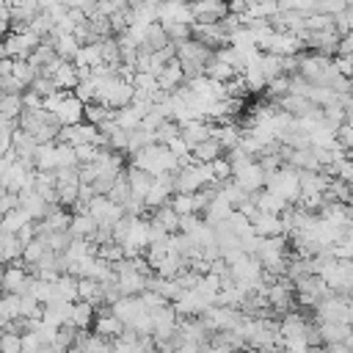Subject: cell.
<instances>
[{
	"instance_id": "1",
	"label": "cell",
	"mask_w": 353,
	"mask_h": 353,
	"mask_svg": "<svg viewBox=\"0 0 353 353\" xmlns=\"http://www.w3.org/2000/svg\"><path fill=\"white\" fill-rule=\"evenodd\" d=\"M176 58H179V63L185 69V77L193 80V77H199V74L207 72L210 61L215 58V50H210L207 44H201L196 39H188V41L176 44Z\"/></svg>"
},
{
	"instance_id": "2",
	"label": "cell",
	"mask_w": 353,
	"mask_h": 353,
	"mask_svg": "<svg viewBox=\"0 0 353 353\" xmlns=\"http://www.w3.org/2000/svg\"><path fill=\"white\" fill-rule=\"evenodd\" d=\"M44 108L55 116V121H58L61 127L85 121V105L74 97V91H58V94H52V97L44 102Z\"/></svg>"
},
{
	"instance_id": "3",
	"label": "cell",
	"mask_w": 353,
	"mask_h": 353,
	"mask_svg": "<svg viewBox=\"0 0 353 353\" xmlns=\"http://www.w3.org/2000/svg\"><path fill=\"white\" fill-rule=\"evenodd\" d=\"M268 190H273L276 196H281L290 204H298L301 199V171L292 165H284L281 171L268 176Z\"/></svg>"
},
{
	"instance_id": "4",
	"label": "cell",
	"mask_w": 353,
	"mask_h": 353,
	"mask_svg": "<svg viewBox=\"0 0 353 353\" xmlns=\"http://www.w3.org/2000/svg\"><path fill=\"white\" fill-rule=\"evenodd\" d=\"M44 44L30 28L28 30H19V33H6V41H3V58H14V61H28L30 52Z\"/></svg>"
},
{
	"instance_id": "5",
	"label": "cell",
	"mask_w": 353,
	"mask_h": 353,
	"mask_svg": "<svg viewBox=\"0 0 353 353\" xmlns=\"http://www.w3.org/2000/svg\"><path fill=\"white\" fill-rule=\"evenodd\" d=\"M325 295H331V290H328V284L317 273L303 276V279L295 281V298H298L301 306H317Z\"/></svg>"
},
{
	"instance_id": "6",
	"label": "cell",
	"mask_w": 353,
	"mask_h": 353,
	"mask_svg": "<svg viewBox=\"0 0 353 353\" xmlns=\"http://www.w3.org/2000/svg\"><path fill=\"white\" fill-rule=\"evenodd\" d=\"M30 281H33V273H28V265L22 259L14 262V265H6V270H3V290H6V295H28Z\"/></svg>"
},
{
	"instance_id": "7",
	"label": "cell",
	"mask_w": 353,
	"mask_h": 353,
	"mask_svg": "<svg viewBox=\"0 0 353 353\" xmlns=\"http://www.w3.org/2000/svg\"><path fill=\"white\" fill-rule=\"evenodd\" d=\"M245 193H259V190H265L268 188V171L262 168V163L259 160H254V163H248V165H243L240 171H234V176H232Z\"/></svg>"
},
{
	"instance_id": "8",
	"label": "cell",
	"mask_w": 353,
	"mask_h": 353,
	"mask_svg": "<svg viewBox=\"0 0 353 353\" xmlns=\"http://www.w3.org/2000/svg\"><path fill=\"white\" fill-rule=\"evenodd\" d=\"M113 314H116L127 328H135L138 320H143V317L149 314V309H146V303H143L141 295H124L119 303H113Z\"/></svg>"
},
{
	"instance_id": "9",
	"label": "cell",
	"mask_w": 353,
	"mask_h": 353,
	"mask_svg": "<svg viewBox=\"0 0 353 353\" xmlns=\"http://www.w3.org/2000/svg\"><path fill=\"white\" fill-rule=\"evenodd\" d=\"M193 39L201 41V44H207V47L215 50V52L229 44V33L223 30L221 22H196V25H193Z\"/></svg>"
},
{
	"instance_id": "10",
	"label": "cell",
	"mask_w": 353,
	"mask_h": 353,
	"mask_svg": "<svg viewBox=\"0 0 353 353\" xmlns=\"http://www.w3.org/2000/svg\"><path fill=\"white\" fill-rule=\"evenodd\" d=\"M196 22H221L229 14V0H190Z\"/></svg>"
},
{
	"instance_id": "11",
	"label": "cell",
	"mask_w": 353,
	"mask_h": 353,
	"mask_svg": "<svg viewBox=\"0 0 353 353\" xmlns=\"http://www.w3.org/2000/svg\"><path fill=\"white\" fill-rule=\"evenodd\" d=\"M157 83H160V91H165V94H174V91H179V88L188 83V77H185V69H182L179 58H174L171 63H165V66H163V72L157 74Z\"/></svg>"
},
{
	"instance_id": "12",
	"label": "cell",
	"mask_w": 353,
	"mask_h": 353,
	"mask_svg": "<svg viewBox=\"0 0 353 353\" xmlns=\"http://www.w3.org/2000/svg\"><path fill=\"white\" fill-rule=\"evenodd\" d=\"M251 229L256 237H281L284 229H281V218L279 215H270V212H256L251 218Z\"/></svg>"
},
{
	"instance_id": "13",
	"label": "cell",
	"mask_w": 353,
	"mask_h": 353,
	"mask_svg": "<svg viewBox=\"0 0 353 353\" xmlns=\"http://www.w3.org/2000/svg\"><path fill=\"white\" fill-rule=\"evenodd\" d=\"M320 342L323 345H336V342H347L353 336V325L347 323H314Z\"/></svg>"
},
{
	"instance_id": "14",
	"label": "cell",
	"mask_w": 353,
	"mask_h": 353,
	"mask_svg": "<svg viewBox=\"0 0 353 353\" xmlns=\"http://www.w3.org/2000/svg\"><path fill=\"white\" fill-rule=\"evenodd\" d=\"M47 41L52 44L55 55H58V58H63V61H74V55H77V50H80V44H77L74 33H58V30H55Z\"/></svg>"
},
{
	"instance_id": "15",
	"label": "cell",
	"mask_w": 353,
	"mask_h": 353,
	"mask_svg": "<svg viewBox=\"0 0 353 353\" xmlns=\"http://www.w3.org/2000/svg\"><path fill=\"white\" fill-rule=\"evenodd\" d=\"M149 221H152L154 226H160L163 232H168V234H176V232H179V221H182V215H176V210H174L171 204H165V207H157V210H152Z\"/></svg>"
},
{
	"instance_id": "16",
	"label": "cell",
	"mask_w": 353,
	"mask_h": 353,
	"mask_svg": "<svg viewBox=\"0 0 353 353\" xmlns=\"http://www.w3.org/2000/svg\"><path fill=\"white\" fill-rule=\"evenodd\" d=\"M77 301L102 306L105 303V284H99L97 279H77Z\"/></svg>"
},
{
	"instance_id": "17",
	"label": "cell",
	"mask_w": 353,
	"mask_h": 353,
	"mask_svg": "<svg viewBox=\"0 0 353 353\" xmlns=\"http://www.w3.org/2000/svg\"><path fill=\"white\" fill-rule=\"evenodd\" d=\"M127 179H130L132 196H138V199L146 201V196H149V190H152V185H154V176H152L149 171H143V168L130 165V168H127Z\"/></svg>"
},
{
	"instance_id": "18",
	"label": "cell",
	"mask_w": 353,
	"mask_h": 353,
	"mask_svg": "<svg viewBox=\"0 0 353 353\" xmlns=\"http://www.w3.org/2000/svg\"><path fill=\"white\" fill-rule=\"evenodd\" d=\"M99 223L91 218V215H83V212H72V226H69V234L74 240H94Z\"/></svg>"
},
{
	"instance_id": "19",
	"label": "cell",
	"mask_w": 353,
	"mask_h": 353,
	"mask_svg": "<svg viewBox=\"0 0 353 353\" xmlns=\"http://www.w3.org/2000/svg\"><path fill=\"white\" fill-rule=\"evenodd\" d=\"M97 323V306L94 303H85V301H77L72 306V320L69 325L77 328V331H88V325Z\"/></svg>"
},
{
	"instance_id": "20",
	"label": "cell",
	"mask_w": 353,
	"mask_h": 353,
	"mask_svg": "<svg viewBox=\"0 0 353 353\" xmlns=\"http://www.w3.org/2000/svg\"><path fill=\"white\" fill-rule=\"evenodd\" d=\"M52 80H55L58 91H74V88L80 85V72H77V66H74L72 61H63V63L55 69Z\"/></svg>"
},
{
	"instance_id": "21",
	"label": "cell",
	"mask_w": 353,
	"mask_h": 353,
	"mask_svg": "<svg viewBox=\"0 0 353 353\" xmlns=\"http://www.w3.org/2000/svg\"><path fill=\"white\" fill-rule=\"evenodd\" d=\"M33 165L36 171H58V141L52 143H39V152L33 157Z\"/></svg>"
},
{
	"instance_id": "22",
	"label": "cell",
	"mask_w": 353,
	"mask_h": 353,
	"mask_svg": "<svg viewBox=\"0 0 353 353\" xmlns=\"http://www.w3.org/2000/svg\"><path fill=\"white\" fill-rule=\"evenodd\" d=\"M124 331H127V325H124L113 312H108V314H97L94 334H102V336H108V339H119Z\"/></svg>"
},
{
	"instance_id": "23",
	"label": "cell",
	"mask_w": 353,
	"mask_h": 353,
	"mask_svg": "<svg viewBox=\"0 0 353 353\" xmlns=\"http://www.w3.org/2000/svg\"><path fill=\"white\" fill-rule=\"evenodd\" d=\"M223 154H226L223 143L212 135V138H207L204 143H199V146L193 149V163H215V160L223 157Z\"/></svg>"
},
{
	"instance_id": "24",
	"label": "cell",
	"mask_w": 353,
	"mask_h": 353,
	"mask_svg": "<svg viewBox=\"0 0 353 353\" xmlns=\"http://www.w3.org/2000/svg\"><path fill=\"white\" fill-rule=\"evenodd\" d=\"M85 121L102 130V127H108V124L116 121V110L108 108V105H102V102H91V105H85Z\"/></svg>"
},
{
	"instance_id": "25",
	"label": "cell",
	"mask_w": 353,
	"mask_h": 353,
	"mask_svg": "<svg viewBox=\"0 0 353 353\" xmlns=\"http://www.w3.org/2000/svg\"><path fill=\"white\" fill-rule=\"evenodd\" d=\"M22 113H25V99H22V94H3L0 119H3V121H19Z\"/></svg>"
},
{
	"instance_id": "26",
	"label": "cell",
	"mask_w": 353,
	"mask_h": 353,
	"mask_svg": "<svg viewBox=\"0 0 353 353\" xmlns=\"http://www.w3.org/2000/svg\"><path fill=\"white\" fill-rule=\"evenodd\" d=\"M55 58H58V55H55L52 44H50V41H44V44H39V47L30 52V58H28V61H30V66H33L39 74H44V72H47V66H50Z\"/></svg>"
},
{
	"instance_id": "27",
	"label": "cell",
	"mask_w": 353,
	"mask_h": 353,
	"mask_svg": "<svg viewBox=\"0 0 353 353\" xmlns=\"http://www.w3.org/2000/svg\"><path fill=\"white\" fill-rule=\"evenodd\" d=\"M74 66H88V69H97L102 66V52H99V44H83L72 61Z\"/></svg>"
},
{
	"instance_id": "28",
	"label": "cell",
	"mask_w": 353,
	"mask_h": 353,
	"mask_svg": "<svg viewBox=\"0 0 353 353\" xmlns=\"http://www.w3.org/2000/svg\"><path fill=\"white\" fill-rule=\"evenodd\" d=\"M28 223H33V218H30V212H25L22 207H17V210H11V212L3 215V232L17 234V232L25 229Z\"/></svg>"
},
{
	"instance_id": "29",
	"label": "cell",
	"mask_w": 353,
	"mask_h": 353,
	"mask_svg": "<svg viewBox=\"0 0 353 353\" xmlns=\"http://www.w3.org/2000/svg\"><path fill=\"white\" fill-rule=\"evenodd\" d=\"M182 135V124L179 121H174V119H165L160 127H157V132H154V141L157 143H163V146H168L171 141H176Z\"/></svg>"
},
{
	"instance_id": "30",
	"label": "cell",
	"mask_w": 353,
	"mask_h": 353,
	"mask_svg": "<svg viewBox=\"0 0 353 353\" xmlns=\"http://www.w3.org/2000/svg\"><path fill=\"white\" fill-rule=\"evenodd\" d=\"M74 97L83 102V105H91L99 99V80L88 77V80H80V85L74 88Z\"/></svg>"
},
{
	"instance_id": "31",
	"label": "cell",
	"mask_w": 353,
	"mask_h": 353,
	"mask_svg": "<svg viewBox=\"0 0 353 353\" xmlns=\"http://www.w3.org/2000/svg\"><path fill=\"white\" fill-rule=\"evenodd\" d=\"M108 199H110V201H116V204H121V207H124V204L132 199V188H130V179H127V174H121V176L113 182V188H110Z\"/></svg>"
},
{
	"instance_id": "32",
	"label": "cell",
	"mask_w": 353,
	"mask_h": 353,
	"mask_svg": "<svg viewBox=\"0 0 353 353\" xmlns=\"http://www.w3.org/2000/svg\"><path fill=\"white\" fill-rule=\"evenodd\" d=\"M204 74H207V77H212L215 83H229V80H232V77H234L237 72H234V69H232L229 63H223V61H218V58H212Z\"/></svg>"
},
{
	"instance_id": "33",
	"label": "cell",
	"mask_w": 353,
	"mask_h": 353,
	"mask_svg": "<svg viewBox=\"0 0 353 353\" xmlns=\"http://www.w3.org/2000/svg\"><path fill=\"white\" fill-rule=\"evenodd\" d=\"M0 314H3V323L19 320L22 317V298L19 295H6L3 303H0Z\"/></svg>"
},
{
	"instance_id": "34",
	"label": "cell",
	"mask_w": 353,
	"mask_h": 353,
	"mask_svg": "<svg viewBox=\"0 0 353 353\" xmlns=\"http://www.w3.org/2000/svg\"><path fill=\"white\" fill-rule=\"evenodd\" d=\"M163 25V22H160ZM165 28V33H168V39L174 41V44H182V41H188V39H193V25H185V22H171V25H163Z\"/></svg>"
},
{
	"instance_id": "35",
	"label": "cell",
	"mask_w": 353,
	"mask_h": 353,
	"mask_svg": "<svg viewBox=\"0 0 353 353\" xmlns=\"http://www.w3.org/2000/svg\"><path fill=\"white\" fill-rule=\"evenodd\" d=\"M265 94H268V99H273V102H279L281 97H287V94H290V74H281V77L270 80L268 88H265Z\"/></svg>"
},
{
	"instance_id": "36",
	"label": "cell",
	"mask_w": 353,
	"mask_h": 353,
	"mask_svg": "<svg viewBox=\"0 0 353 353\" xmlns=\"http://www.w3.org/2000/svg\"><path fill=\"white\" fill-rule=\"evenodd\" d=\"M171 207L176 210V215H193V212H196V207H193V193H174Z\"/></svg>"
},
{
	"instance_id": "37",
	"label": "cell",
	"mask_w": 353,
	"mask_h": 353,
	"mask_svg": "<svg viewBox=\"0 0 353 353\" xmlns=\"http://www.w3.org/2000/svg\"><path fill=\"white\" fill-rule=\"evenodd\" d=\"M347 8V0H317V11L314 14H328V17H336Z\"/></svg>"
},
{
	"instance_id": "38",
	"label": "cell",
	"mask_w": 353,
	"mask_h": 353,
	"mask_svg": "<svg viewBox=\"0 0 353 353\" xmlns=\"http://www.w3.org/2000/svg\"><path fill=\"white\" fill-rule=\"evenodd\" d=\"M306 28H309V30H325V28H334V17H328V14H309Z\"/></svg>"
},
{
	"instance_id": "39",
	"label": "cell",
	"mask_w": 353,
	"mask_h": 353,
	"mask_svg": "<svg viewBox=\"0 0 353 353\" xmlns=\"http://www.w3.org/2000/svg\"><path fill=\"white\" fill-rule=\"evenodd\" d=\"M0 88H3V94H25V91H28V88L14 77V74L0 77Z\"/></svg>"
},
{
	"instance_id": "40",
	"label": "cell",
	"mask_w": 353,
	"mask_h": 353,
	"mask_svg": "<svg viewBox=\"0 0 353 353\" xmlns=\"http://www.w3.org/2000/svg\"><path fill=\"white\" fill-rule=\"evenodd\" d=\"M334 176H336V179H345V182H350V185H353V160H350V157H345V160L336 165Z\"/></svg>"
},
{
	"instance_id": "41",
	"label": "cell",
	"mask_w": 353,
	"mask_h": 353,
	"mask_svg": "<svg viewBox=\"0 0 353 353\" xmlns=\"http://www.w3.org/2000/svg\"><path fill=\"white\" fill-rule=\"evenodd\" d=\"M17 207H19V193H14V190H3V201H0L3 215L11 212V210H17Z\"/></svg>"
},
{
	"instance_id": "42",
	"label": "cell",
	"mask_w": 353,
	"mask_h": 353,
	"mask_svg": "<svg viewBox=\"0 0 353 353\" xmlns=\"http://www.w3.org/2000/svg\"><path fill=\"white\" fill-rule=\"evenodd\" d=\"M339 55H347V58H353V30L342 36V44H339Z\"/></svg>"
},
{
	"instance_id": "43",
	"label": "cell",
	"mask_w": 353,
	"mask_h": 353,
	"mask_svg": "<svg viewBox=\"0 0 353 353\" xmlns=\"http://www.w3.org/2000/svg\"><path fill=\"white\" fill-rule=\"evenodd\" d=\"M345 113H347V121H353V94L345 97Z\"/></svg>"
},
{
	"instance_id": "44",
	"label": "cell",
	"mask_w": 353,
	"mask_h": 353,
	"mask_svg": "<svg viewBox=\"0 0 353 353\" xmlns=\"http://www.w3.org/2000/svg\"><path fill=\"white\" fill-rule=\"evenodd\" d=\"M347 157H350V160H353V149H350V152H347Z\"/></svg>"
},
{
	"instance_id": "45",
	"label": "cell",
	"mask_w": 353,
	"mask_h": 353,
	"mask_svg": "<svg viewBox=\"0 0 353 353\" xmlns=\"http://www.w3.org/2000/svg\"><path fill=\"white\" fill-rule=\"evenodd\" d=\"M350 345H353V336H350Z\"/></svg>"
}]
</instances>
